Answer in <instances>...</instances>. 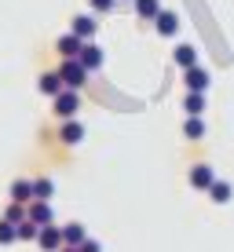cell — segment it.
Here are the masks:
<instances>
[{
  "label": "cell",
  "mask_w": 234,
  "mask_h": 252,
  "mask_svg": "<svg viewBox=\"0 0 234 252\" xmlns=\"http://www.w3.org/2000/svg\"><path fill=\"white\" fill-rule=\"evenodd\" d=\"M77 110H81V95H77L73 88H63V92L55 95V114L63 117V121L77 117Z\"/></svg>",
  "instance_id": "7a4b0ae2"
},
{
  "label": "cell",
  "mask_w": 234,
  "mask_h": 252,
  "mask_svg": "<svg viewBox=\"0 0 234 252\" xmlns=\"http://www.w3.org/2000/svg\"><path fill=\"white\" fill-rule=\"evenodd\" d=\"M4 220H7V223H15V227H19V223L26 220V205H19V201H11V205L4 208Z\"/></svg>",
  "instance_id": "7402d4cb"
},
{
  "label": "cell",
  "mask_w": 234,
  "mask_h": 252,
  "mask_svg": "<svg viewBox=\"0 0 234 252\" xmlns=\"http://www.w3.org/2000/svg\"><path fill=\"white\" fill-rule=\"evenodd\" d=\"M59 77H63L66 88H73V92H77L84 81H88V69L77 63V59H63V66H59Z\"/></svg>",
  "instance_id": "6da1fadb"
},
{
  "label": "cell",
  "mask_w": 234,
  "mask_h": 252,
  "mask_svg": "<svg viewBox=\"0 0 234 252\" xmlns=\"http://www.w3.org/2000/svg\"><path fill=\"white\" fill-rule=\"evenodd\" d=\"M183 135H187V139H201V135H205V121H201V117H187Z\"/></svg>",
  "instance_id": "ffe728a7"
},
{
  "label": "cell",
  "mask_w": 234,
  "mask_h": 252,
  "mask_svg": "<svg viewBox=\"0 0 234 252\" xmlns=\"http://www.w3.org/2000/svg\"><path fill=\"white\" fill-rule=\"evenodd\" d=\"M209 197H212L216 205H227V201H231V183H223V179H212Z\"/></svg>",
  "instance_id": "ac0fdd59"
},
{
  "label": "cell",
  "mask_w": 234,
  "mask_h": 252,
  "mask_svg": "<svg viewBox=\"0 0 234 252\" xmlns=\"http://www.w3.org/2000/svg\"><path fill=\"white\" fill-rule=\"evenodd\" d=\"M183 110L190 117H201V110H205V92H190L187 99H183Z\"/></svg>",
  "instance_id": "e0dca14e"
},
{
  "label": "cell",
  "mask_w": 234,
  "mask_h": 252,
  "mask_svg": "<svg viewBox=\"0 0 234 252\" xmlns=\"http://www.w3.org/2000/svg\"><path fill=\"white\" fill-rule=\"evenodd\" d=\"M37 88L44 92V95H51V99H55V95L63 92L66 84H63V77H59V73H44V77H40V81H37Z\"/></svg>",
  "instance_id": "4fadbf2b"
},
{
  "label": "cell",
  "mask_w": 234,
  "mask_h": 252,
  "mask_svg": "<svg viewBox=\"0 0 234 252\" xmlns=\"http://www.w3.org/2000/svg\"><path fill=\"white\" fill-rule=\"evenodd\" d=\"M77 63L88 69V73H92V69H99V66H102V48L92 44V40H84V48H81V55H77Z\"/></svg>",
  "instance_id": "277c9868"
},
{
  "label": "cell",
  "mask_w": 234,
  "mask_h": 252,
  "mask_svg": "<svg viewBox=\"0 0 234 252\" xmlns=\"http://www.w3.org/2000/svg\"><path fill=\"white\" fill-rule=\"evenodd\" d=\"M88 4H92V7H95V11H99V15H102V11H110V7H114V4H117V0H88Z\"/></svg>",
  "instance_id": "cb8c5ba5"
},
{
  "label": "cell",
  "mask_w": 234,
  "mask_h": 252,
  "mask_svg": "<svg viewBox=\"0 0 234 252\" xmlns=\"http://www.w3.org/2000/svg\"><path fill=\"white\" fill-rule=\"evenodd\" d=\"M55 194V183H51L48 176H40V179H33V201H48V197Z\"/></svg>",
  "instance_id": "9a60e30c"
},
{
  "label": "cell",
  "mask_w": 234,
  "mask_h": 252,
  "mask_svg": "<svg viewBox=\"0 0 234 252\" xmlns=\"http://www.w3.org/2000/svg\"><path fill=\"white\" fill-rule=\"evenodd\" d=\"M158 11H161L158 0H135V15L139 19H158Z\"/></svg>",
  "instance_id": "d6986e66"
},
{
  "label": "cell",
  "mask_w": 234,
  "mask_h": 252,
  "mask_svg": "<svg viewBox=\"0 0 234 252\" xmlns=\"http://www.w3.org/2000/svg\"><path fill=\"white\" fill-rule=\"evenodd\" d=\"M77 249H81V252H102V249H99V241H92V238H84Z\"/></svg>",
  "instance_id": "d4e9b609"
},
{
  "label": "cell",
  "mask_w": 234,
  "mask_h": 252,
  "mask_svg": "<svg viewBox=\"0 0 234 252\" xmlns=\"http://www.w3.org/2000/svg\"><path fill=\"white\" fill-rule=\"evenodd\" d=\"M84 238H88V234H84L81 223H66L63 227V245H81Z\"/></svg>",
  "instance_id": "2e32d148"
},
{
  "label": "cell",
  "mask_w": 234,
  "mask_h": 252,
  "mask_svg": "<svg viewBox=\"0 0 234 252\" xmlns=\"http://www.w3.org/2000/svg\"><path fill=\"white\" fill-rule=\"evenodd\" d=\"M172 59H176V66H183V69H190V66H198V51L190 48V44H179L176 51H172Z\"/></svg>",
  "instance_id": "5bb4252c"
},
{
  "label": "cell",
  "mask_w": 234,
  "mask_h": 252,
  "mask_svg": "<svg viewBox=\"0 0 234 252\" xmlns=\"http://www.w3.org/2000/svg\"><path fill=\"white\" fill-rule=\"evenodd\" d=\"M26 220H33L37 227H48L55 216H51V205L48 201H30V205H26Z\"/></svg>",
  "instance_id": "5b68a950"
},
{
  "label": "cell",
  "mask_w": 234,
  "mask_h": 252,
  "mask_svg": "<svg viewBox=\"0 0 234 252\" xmlns=\"http://www.w3.org/2000/svg\"><path fill=\"white\" fill-rule=\"evenodd\" d=\"M212 179H216V172L209 168V164H194V168H190V187L194 190H209Z\"/></svg>",
  "instance_id": "9c48e42d"
},
{
  "label": "cell",
  "mask_w": 234,
  "mask_h": 252,
  "mask_svg": "<svg viewBox=\"0 0 234 252\" xmlns=\"http://www.w3.org/2000/svg\"><path fill=\"white\" fill-rule=\"evenodd\" d=\"M11 241H19V230H15V223L0 220V245H11Z\"/></svg>",
  "instance_id": "603a6c76"
},
{
  "label": "cell",
  "mask_w": 234,
  "mask_h": 252,
  "mask_svg": "<svg viewBox=\"0 0 234 252\" xmlns=\"http://www.w3.org/2000/svg\"><path fill=\"white\" fill-rule=\"evenodd\" d=\"M59 139H63V143L66 146H77V143H81V139H84V125H81V121H63V132H59Z\"/></svg>",
  "instance_id": "8fae6325"
},
{
  "label": "cell",
  "mask_w": 234,
  "mask_h": 252,
  "mask_svg": "<svg viewBox=\"0 0 234 252\" xmlns=\"http://www.w3.org/2000/svg\"><path fill=\"white\" fill-rule=\"evenodd\" d=\"M154 26H158L161 37H176V33H179V15H176V11H158Z\"/></svg>",
  "instance_id": "ba28073f"
},
{
  "label": "cell",
  "mask_w": 234,
  "mask_h": 252,
  "mask_svg": "<svg viewBox=\"0 0 234 252\" xmlns=\"http://www.w3.org/2000/svg\"><path fill=\"white\" fill-rule=\"evenodd\" d=\"M11 201H19V205L33 201V179H15L11 183Z\"/></svg>",
  "instance_id": "7c38bea8"
},
{
  "label": "cell",
  "mask_w": 234,
  "mask_h": 252,
  "mask_svg": "<svg viewBox=\"0 0 234 252\" xmlns=\"http://www.w3.org/2000/svg\"><path fill=\"white\" fill-rule=\"evenodd\" d=\"M15 230H19V241H37V234H40V227L33 220H22Z\"/></svg>",
  "instance_id": "44dd1931"
},
{
  "label": "cell",
  "mask_w": 234,
  "mask_h": 252,
  "mask_svg": "<svg viewBox=\"0 0 234 252\" xmlns=\"http://www.w3.org/2000/svg\"><path fill=\"white\" fill-rule=\"evenodd\" d=\"M95 30H99V22H95L92 15H77L73 26H70V33H77L81 40H92V37H95Z\"/></svg>",
  "instance_id": "30bf717a"
},
{
  "label": "cell",
  "mask_w": 234,
  "mask_h": 252,
  "mask_svg": "<svg viewBox=\"0 0 234 252\" xmlns=\"http://www.w3.org/2000/svg\"><path fill=\"white\" fill-rule=\"evenodd\" d=\"M59 252H81V249H77V245H63V249H59Z\"/></svg>",
  "instance_id": "484cf974"
},
{
  "label": "cell",
  "mask_w": 234,
  "mask_h": 252,
  "mask_svg": "<svg viewBox=\"0 0 234 252\" xmlns=\"http://www.w3.org/2000/svg\"><path fill=\"white\" fill-rule=\"evenodd\" d=\"M81 48H84V40L77 37V33H66V37H59V44H55V51L63 59H77V55H81Z\"/></svg>",
  "instance_id": "52a82bcc"
},
{
  "label": "cell",
  "mask_w": 234,
  "mask_h": 252,
  "mask_svg": "<svg viewBox=\"0 0 234 252\" xmlns=\"http://www.w3.org/2000/svg\"><path fill=\"white\" fill-rule=\"evenodd\" d=\"M183 84L190 92H205V88H209V69H201V66L183 69Z\"/></svg>",
  "instance_id": "8992f818"
},
{
  "label": "cell",
  "mask_w": 234,
  "mask_h": 252,
  "mask_svg": "<svg viewBox=\"0 0 234 252\" xmlns=\"http://www.w3.org/2000/svg\"><path fill=\"white\" fill-rule=\"evenodd\" d=\"M37 245L44 249V252H59V249H63V227H55V223L40 227V234H37Z\"/></svg>",
  "instance_id": "3957f363"
}]
</instances>
